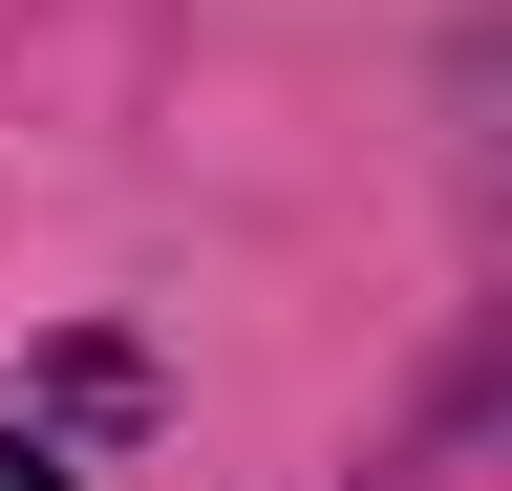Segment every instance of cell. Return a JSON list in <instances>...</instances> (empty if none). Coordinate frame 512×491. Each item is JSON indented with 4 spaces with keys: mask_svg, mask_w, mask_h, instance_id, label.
<instances>
[{
    "mask_svg": "<svg viewBox=\"0 0 512 491\" xmlns=\"http://www.w3.org/2000/svg\"><path fill=\"white\" fill-rule=\"evenodd\" d=\"M0 491H86V470H64V427H0Z\"/></svg>",
    "mask_w": 512,
    "mask_h": 491,
    "instance_id": "1",
    "label": "cell"
}]
</instances>
